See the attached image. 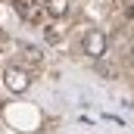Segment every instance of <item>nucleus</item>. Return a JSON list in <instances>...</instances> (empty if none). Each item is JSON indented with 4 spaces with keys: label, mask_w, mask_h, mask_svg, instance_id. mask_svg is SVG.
<instances>
[{
    "label": "nucleus",
    "mask_w": 134,
    "mask_h": 134,
    "mask_svg": "<svg viewBox=\"0 0 134 134\" xmlns=\"http://www.w3.org/2000/svg\"><path fill=\"white\" fill-rule=\"evenodd\" d=\"M47 13H50L53 19L66 16V13H69V0H47Z\"/></svg>",
    "instance_id": "obj_3"
},
{
    "label": "nucleus",
    "mask_w": 134,
    "mask_h": 134,
    "mask_svg": "<svg viewBox=\"0 0 134 134\" xmlns=\"http://www.w3.org/2000/svg\"><path fill=\"white\" fill-rule=\"evenodd\" d=\"M13 3H16V9H19V13H25V16L31 13V6H37V0H13Z\"/></svg>",
    "instance_id": "obj_4"
},
{
    "label": "nucleus",
    "mask_w": 134,
    "mask_h": 134,
    "mask_svg": "<svg viewBox=\"0 0 134 134\" xmlns=\"http://www.w3.org/2000/svg\"><path fill=\"white\" fill-rule=\"evenodd\" d=\"M3 81H6V87H9L13 94H25V91L31 87L28 72H25V69H16V66H9L6 72H3Z\"/></svg>",
    "instance_id": "obj_1"
},
{
    "label": "nucleus",
    "mask_w": 134,
    "mask_h": 134,
    "mask_svg": "<svg viewBox=\"0 0 134 134\" xmlns=\"http://www.w3.org/2000/svg\"><path fill=\"white\" fill-rule=\"evenodd\" d=\"M128 16H131V19H134V6H128Z\"/></svg>",
    "instance_id": "obj_5"
},
{
    "label": "nucleus",
    "mask_w": 134,
    "mask_h": 134,
    "mask_svg": "<svg viewBox=\"0 0 134 134\" xmlns=\"http://www.w3.org/2000/svg\"><path fill=\"white\" fill-rule=\"evenodd\" d=\"M81 47H84V53H87V56L100 59L103 53H106V34L97 31V28H94V31H87V34H84V41H81Z\"/></svg>",
    "instance_id": "obj_2"
}]
</instances>
